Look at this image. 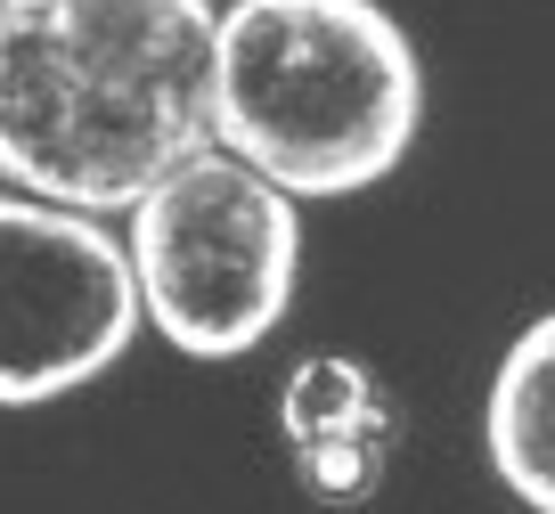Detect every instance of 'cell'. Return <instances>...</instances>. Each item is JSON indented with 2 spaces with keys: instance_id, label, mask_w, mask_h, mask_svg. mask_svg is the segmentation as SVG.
<instances>
[{
  "instance_id": "cell-1",
  "label": "cell",
  "mask_w": 555,
  "mask_h": 514,
  "mask_svg": "<svg viewBox=\"0 0 555 514\" xmlns=\"http://www.w3.org/2000/svg\"><path fill=\"white\" fill-rule=\"evenodd\" d=\"M212 0H0V180L131 213L212 147Z\"/></svg>"
},
{
  "instance_id": "cell-2",
  "label": "cell",
  "mask_w": 555,
  "mask_h": 514,
  "mask_svg": "<svg viewBox=\"0 0 555 514\" xmlns=\"http://www.w3.org/2000/svg\"><path fill=\"white\" fill-rule=\"evenodd\" d=\"M425 74L376 0H229L212 25V147L286 196H351L409 155Z\"/></svg>"
},
{
  "instance_id": "cell-3",
  "label": "cell",
  "mask_w": 555,
  "mask_h": 514,
  "mask_svg": "<svg viewBox=\"0 0 555 514\" xmlns=\"http://www.w3.org/2000/svg\"><path fill=\"white\" fill-rule=\"evenodd\" d=\"M131 278L156 335L189 360H237L286 319L302 270L295 196L254 164L205 147L131 205Z\"/></svg>"
},
{
  "instance_id": "cell-4",
  "label": "cell",
  "mask_w": 555,
  "mask_h": 514,
  "mask_svg": "<svg viewBox=\"0 0 555 514\" xmlns=\"http://www.w3.org/2000/svg\"><path fill=\"white\" fill-rule=\"evenodd\" d=\"M139 278L90 213L0 196V409L106 376L139 335Z\"/></svg>"
},
{
  "instance_id": "cell-5",
  "label": "cell",
  "mask_w": 555,
  "mask_h": 514,
  "mask_svg": "<svg viewBox=\"0 0 555 514\" xmlns=\"http://www.w3.org/2000/svg\"><path fill=\"white\" fill-rule=\"evenodd\" d=\"M490 465L531 514H555V310L522 326L490 384Z\"/></svg>"
},
{
  "instance_id": "cell-6",
  "label": "cell",
  "mask_w": 555,
  "mask_h": 514,
  "mask_svg": "<svg viewBox=\"0 0 555 514\" xmlns=\"http://www.w3.org/2000/svg\"><path fill=\"white\" fill-rule=\"evenodd\" d=\"M376 409L384 400H376V384H367L360 360H302L295 376H286V393H278V433H286V449L302 458V449L367 425Z\"/></svg>"
},
{
  "instance_id": "cell-7",
  "label": "cell",
  "mask_w": 555,
  "mask_h": 514,
  "mask_svg": "<svg viewBox=\"0 0 555 514\" xmlns=\"http://www.w3.org/2000/svg\"><path fill=\"white\" fill-rule=\"evenodd\" d=\"M384 458H392V409H376L367 425H351V433H335V441H319V449H302V481H311L327 506H351V498H367L384 481Z\"/></svg>"
}]
</instances>
